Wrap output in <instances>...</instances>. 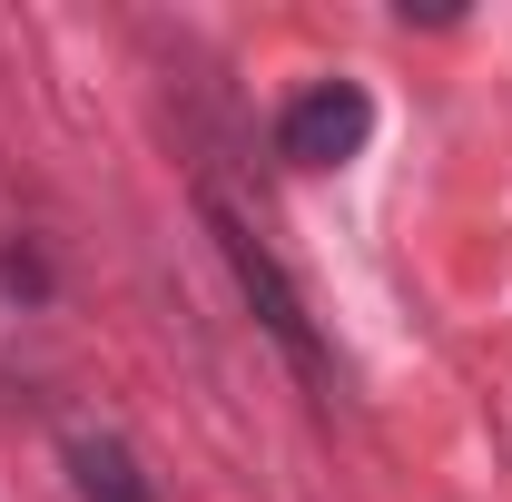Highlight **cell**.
<instances>
[{
	"mask_svg": "<svg viewBox=\"0 0 512 502\" xmlns=\"http://www.w3.org/2000/svg\"><path fill=\"white\" fill-rule=\"evenodd\" d=\"M197 207H207V237H217V256H227V276H237V296L256 306V325H266V345L296 365V375L316 384L325 404H335V355H325V335H316V315H306V296H296V276L276 266V247L256 237V217H237L217 188H197Z\"/></svg>",
	"mask_w": 512,
	"mask_h": 502,
	"instance_id": "1",
	"label": "cell"
},
{
	"mask_svg": "<svg viewBox=\"0 0 512 502\" xmlns=\"http://www.w3.org/2000/svg\"><path fill=\"white\" fill-rule=\"evenodd\" d=\"M365 138H375V99H365V79H316V89H296L286 119H276L286 168H345V158H365Z\"/></svg>",
	"mask_w": 512,
	"mask_h": 502,
	"instance_id": "2",
	"label": "cell"
},
{
	"mask_svg": "<svg viewBox=\"0 0 512 502\" xmlns=\"http://www.w3.org/2000/svg\"><path fill=\"white\" fill-rule=\"evenodd\" d=\"M69 483H79V502H158V483L138 473V453H128L119 434H69Z\"/></svg>",
	"mask_w": 512,
	"mask_h": 502,
	"instance_id": "3",
	"label": "cell"
},
{
	"mask_svg": "<svg viewBox=\"0 0 512 502\" xmlns=\"http://www.w3.org/2000/svg\"><path fill=\"white\" fill-rule=\"evenodd\" d=\"M0 286H20V296H40L50 276H40V256H20V247H10V256H0Z\"/></svg>",
	"mask_w": 512,
	"mask_h": 502,
	"instance_id": "4",
	"label": "cell"
}]
</instances>
